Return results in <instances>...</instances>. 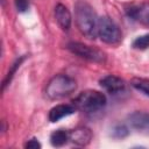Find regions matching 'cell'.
Returning a JSON list of instances; mask_svg holds the SVG:
<instances>
[{
    "mask_svg": "<svg viewBox=\"0 0 149 149\" xmlns=\"http://www.w3.org/2000/svg\"><path fill=\"white\" fill-rule=\"evenodd\" d=\"M76 88L77 83L73 78L66 74H57L49 80L45 88V94L51 100H58L73 93Z\"/></svg>",
    "mask_w": 149,
    "mask_h": 149,
    "instance_id": "obj_2",
    "label": "cell"
},
{
    "mask_svg": "<svg viewBox=\"0 0 149 149\" xmlns=\"http://www.w3.org/2000/svg\"><path fill=\"white\" fill-rule=\"evenodd\" d=\"M133 48L140 49V50H144V49L149 48V34H144V35L137 36L133 41Z\"/></svg>",
    "mask_w": 149,
    "mask_h": 149,
    "instance_id": "obj_15",
    "label": "cell"
},
{
    "mask_svg": "<svg viewBox=\"0 0 149 149\" xmlns=\"http://www.w3.org/2000/svg\"><path fill=\"white\" fill-rule=\"evenodd\" d=\"M55 17H56V21H57L58 26H59L63 30L68 31V30L70 29V27H71V21H72V19H71V13H70V10H69L64 5L58 3V5L55 7Z\"/></svg>",
    "mask_w": 149,
    "mask_h": 149,
    "instance_id": "obj_10",
    "label": "cell"
},
{
    "mask_svg": "<svg viewBox=\"0 0 149 149\" xmlns=\"http://www.w3.org/2000/svg\"><path fill=\"white\" fill-rule=\"evenodd\" d=\"M26 148H28V149H38V148H41V143L36 139H31L26 143Z\"/></svg>",
    "mask_w": 149,
    "mask_h": 149,
    "instance_id": "obj_18",
    "label": "cell"
},
{
    "mask_svg": "<svg viewBox=\"0 0 149 149\" xmlns=\"http://www.w3.org/2000/svg\"><path fill=\"white\" fill-rule=\"evenodd\" d=\"M132 86L143 94L149 97V79L147 78H133L130 81Z\"/></svg>",
    "mask_w": 149,
    "mask_h": 149,
    "instance_id": "obj_13",
    "label": "cell"
},
{
    "mask_svg": "<svg viewBox=\"0 0 149 149\" xmlns=\"http://www.w3.org/2000/svg\"><path fill=\"white\" fill-rule=\"evenodd\" d=\"M76 107L73 105H65V104H62V105H57L55 107H52L49 112V121L50 122H57L59 121L61 119L72 114L73 112H76Z\"/></svg>",
    "mask_w": 149,
    "mask_h": 149,
    "instance_id": "obj_11",
    "label": "cell"
},
{
    "mask_svg": "<svg viewBox=\"0 0 149 149\" xmlns=\"http://www.w3.org/2000/svg\"><path fill=\"white\" fill-rule=\"evenodd\" d=\"M128 123L132 128L141 133H149V113L134 112L128 116Z\"/></svg>",
    "mask_w": 149,
    "mask_h": 149,
    "instance_id": "obj_6",
    "label": "cell"
},
{
    "mask_svg": "<svg viewBox=\"0 0 149 149\" xmlns=\"http://www.w3.org/2000/svg\"><path fill=\"white\" fill-rule=\"evenodd\" d=\"M126 12L130 19L141 22L146 26H149V3L130 6Z\"/></svg>",
    "mask_w": 149,
    "mask_h": 149,
    "instance_id": "obj_8",
    "label": "cell"
},
{
    "mask_svg": "<svg viewBox=\"0 0 149 149\" xmlns=\"http://www.w3.org/2000/svg\"><path fill=\"white\" fill-rule=\"evenodd\" d=\"M15 7L19 12L23 13L29 8V0H15Z\"/></svg>",
    "mask_w": 149,
    "mask_h": 149,
    "instance_id": "obj_17",
    "label": "cell"
},
{
    "mask_svg": "<svg viewBox=\"0 0 149 149\" xmlns=\"http://www.w3.org/2000/svg\"><path fill=\"white\" fill-rule=\"evenodd\" d=\"M100 86L104 90H106L108 93L116 94V93L123 91L126 84L120 77H116V76H113V74H108V76H105L104 78L100 79Z\"/></svg>",
    "mask_w": 149,
    "mask_h": 149,
    "instance_id": "obj_7",
    "label": "cell"
},
{
    "mask_svg": "<svg viewBox=\"0 0 149 149\" xmlns=\"http://www.w3.org/2000/svg\"><path fill=\"white\" fill-rule=\"evenodd\" d=\"M107 99L104 93L95 91V90H86L77 98H74L72 105L76 107V109L85 112V113H94L100 111L106 106Z\"/></svg>",
    "mask_w": 149,
    "mask_h": 149,
    "instance_id": "obj_3",
    "label": "cell"
},
{
    "mask_svg": "<svg viewBox=\"0 0 149 149\" xmlns=\"http://www.w3.org/2000/svg\"><path fill=\"white\" fill-rule=\"evenodd\" d=\"M128 129L123 125H118L112 129V136L115 139H125L128 135Z\"/></svg>",
    "mask_w": 149,
    "mask_h": 149,
    "instance_id": "obj_16",
    "label": "cell"
},
{
    "mask_svg": "<svg viewBox=\"0 0 149 149\" xmlns=\"http://www.w3.org/2000/svg\"><path fill=\"white\" fill-rule=\"evenodd\" d=\"M68 49L72 54L77 55L84 59L91 61V62L104 63L106 61L105 52H102L101 50H99L97 48H93L91 45H87V44H84L80 42H70L68 44Z\"/></svg>",
    "mask_w": 149,
    "mask_h": 149,
    "instance_id": "obj_5",
    "label": "cell"
},
{
    "mask_svg": "<svg viewBox=\"0 0 149 149\" xmlns=\"http://www.w3.org/2000/svg\"><path fill=\"white\" fill-rule=\"evenodd\" d=\"M69 140L77 146H86L92 140V132L86 127H78L69 132Z\"/></svg>",
    "mask_w": 149,
    "mask_h": 149,
    "instance_id": "obj_9",
    "label": "cell"
},
{
    "mask_svg": "<svg viewBox=\"0 0 149 149\" xmlns=\"http://www.w3.org/2000/svg\"><path fill=\"white\" fill-rule=\"evenodd\" d=\"M97 36L107 44H118L122 38V34L118 24L107 16L99 17Z\"/></svg>",
    "mask_w": 149,
    "mask_h": 149,
    "instance_id": "obj_4",
    "label": "cell"
},
{
    "mask_svg": "<svg viewBox=\"0 0 149 149\" xmlns=\"http://www.w3.org/2000/svg\"><path fill=\"white\" fill-rule=\"evenodd\" d=\"M74 17L77 28L84 36L87 38L97 37L99 17L97 16L91 5L81 0L77 1L74 5Z\"/></svg>",
    "mask_w": 149,
    "mask_h": 149,
    "instance_id": "obj_1",
    "label": "cell"
},
{
    "mask_svg": "<svg viewBox=\"0 0 149 149\" xmlns=\"http://www.w3.org/2000/svg\"><path fill=\"white\" fill-rule=\"evenodd\" d=\"M23 59H24V56H22V57H20V58H17L14 63H13V65H12V68H10V70L8 71V73H7V76H6V78H5V80H3V83H2V91L6 88V86L10 83V80H12V78H13V76L15 74V72H16V70L20 68V65H21V63L23 62Z\"/></svg>",
    "mask_w": 149,
    "mask_h": 149,
    "instance_id": "obj_14",
    "label": "cell"
},
{
    "mask_svg": "<svg viewBox=\"0 0 149 149\" xmlns=\"http://www.w3.org/2000/svg\"><path fill=\"white\" fill-rule=\"evenodd\" d=\"M69 141V132L57 129L50 135V142L54 147H62Z\"/></svg>",
    "mask_w": 149,
    "mask_h": 149,
    "instance_id": "obj_12",
    "label": "cell"
}]
</instances>
